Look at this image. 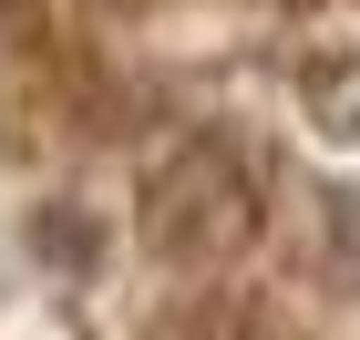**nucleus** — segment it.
<instances>
[{
  "label": "nucleus",
  "instance_id": "39448f33",
  "mask_svg": "<svg viewBox=\"0 0 360 340\" xmlns=\"http://www.w3.org/2000/svg\"><path fill=\"white\" fill-rule=\"evenodd\" d=\"M288 11H309V0H288Z\"/></svg>",
  "mask_w": 360,
  "mask_h": 340
},
{
  "label": "nucleus",
  "instance_id": "f257e3e1",
  "mask_svg": "<svg viewBox=\"0 0 360 340\" xmlns=\"http://www.w3.org/2000/svg\"><path fill=\"white\" fill-rule=\"evenodd\" d=\"M257 155L237 134H186L165 144L155 165H144L134 186V237L155 268H175V279H206V268H226V258L257 237Z\"/></svg>",
  "mask_w": 360,
  "mask_h": 340
},
{
  "label": "nucleus",
  "instance_id": "20e7f679",
  "mask_svg": "<svg viewBox=\"0 0 360 340\" xmlns=\"http://www.w3.org/2000/svg\"><path fill=\"white\" fill-rule=\"evenodd\" d=\"M41 248H52V258H93V237H83L72 217H41Z\"/></svg>",
  "mask_w": 360,
  "mask_h": 340
},
{
  "label": "nucleus",
  "instance_id": "f03ea898",
  "mask_svg": "<svg viewBox=\"0 0 360 340\" xmlns=\"http://www.w3.org/2000/svg\"><path fill=\"white\" fill-rule=\"evenodd\" d=\"M299 103L319 134H360V52H309L299 62Z\"/></svg>",
  "mask_w": 360,
  "mask_h": 340
},
{
  "label": "nucleus",
  "instance_id": "7ed1b4c3",
  "mask_svg": "<svg viewBox=\"0 0 360 340\" xmlns=\"http://www.w3.org/2000/svg\"><path fill=\"white\" fill-rule=\"evenodd\" d=\"M330 206V268H340V289L360 299V196H319Z\"/></svg>",
  "mask_w": 360,
  "mask_h": 340
}]
</instances>
